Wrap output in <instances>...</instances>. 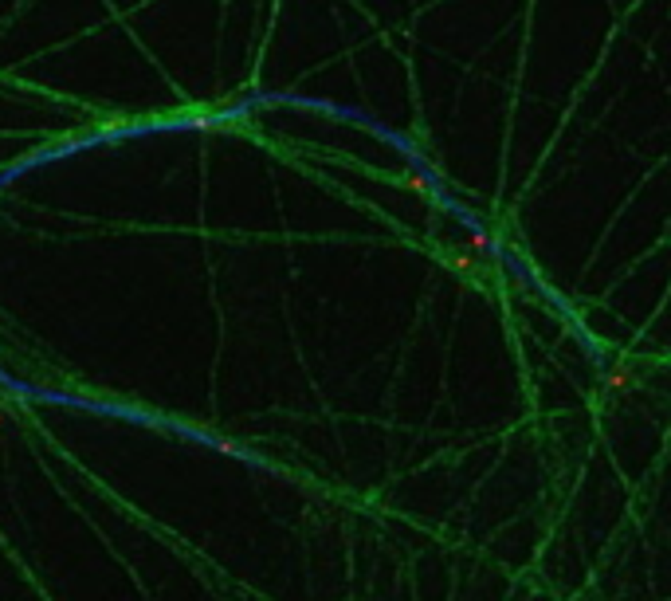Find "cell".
<instances>
[{
  "mask_svg": "<svg viewBox=\"0 0 671 601\" xmlns=\"http://www.w3.org/2000/svg\"><path fill=\"white\" fill-rule=\"evenodd\" d=\"M467 248H471V251H483V256H491V251H494V236H491L487 228H471V232H467Z\"/></svg>",
  "mask_w": 671,
  "mask_h": 601,
  "instance_id": "obj_1",
  "label": "cell"
},
{
  "mask_svg": "<svg viewBox=\"0 0 671 601\" xmlns=\"http://www.w3.org/2000/svg\"><path fill=\"white\" fill-rule=\"evenodd\" d=\"M448 268H452L455 275H475V271H479V260L467 256V251H455V256H448Z\"/></svg>",
  "mask_w": 671,
  "mask_h": 601,
  "instance_id": "obj_2",
  "label": "cell"
},
{
  "mask_svg": "<svg viewBox=\"0 0 671 601\" xmlns=\"http://www.w3.org/2000/svg\"><path fill=\"white\" fill-rule=\"evenodd\" d=\"M408 189H416V193H424V197H428V193H432V185H428V177H424V173H420V170H408Z\"/></svg>",
  "mask_w": 671,
  "mask_h": 601,
  "instance_id": "obj_3",
  "label": "cell"
},
{
  "mask_svg": "<svg viewBox=\"0 0 671 601\" xmlns=\"http://www.w3.org/2000/svg\"><path fill=\"white\" fill-rule=\"evenodd\" d=\"M0 424H4V413H0Z\"/></svg>",
  "mask_w": 671,
  "mask_h": 601,
  "instance_id": "obj_4",
  "label": "cell"
}]
</instances>
